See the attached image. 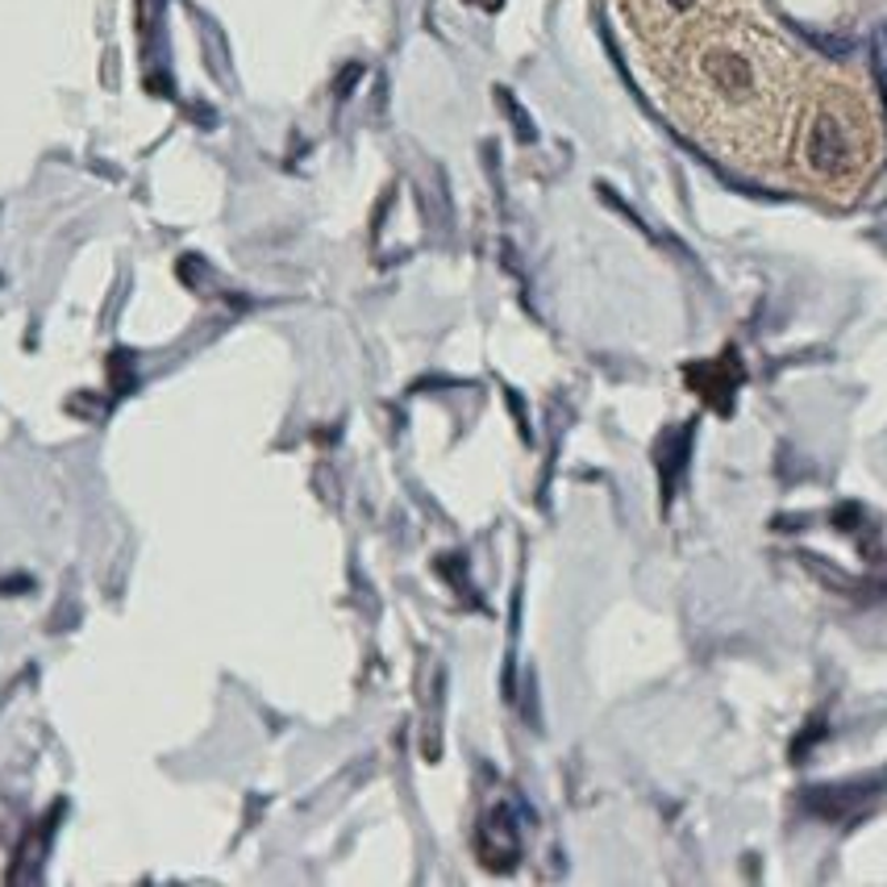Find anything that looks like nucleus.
Here are the masks:
<instances>
[{
  "instance_id": "1",
  "label": "nucleus",
  "mask_w": 887,
  "mask_h": 887,
  "mask_svg": "<svg viewBox=\"0 0 887 887\" xmlns=\"http://www.w3.org/2000/svg\"><path fill=\"white\" fill-rule=\"evenodd\" d=\"M804 163L813 167L820 180H858L863 167L870 163V121L863 109L846 113V104H825L808 125V142H804Z\"/></svg>"
}]
</instances>
